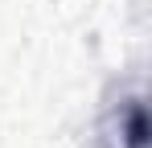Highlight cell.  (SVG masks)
<instances>
[{"mask_svg":"<svg viewBox=\"0 0 152 148\" xmlns=\"http://www.w3.org/2000/svg\"><path fill=\"white\" fill-rule=\"evenodd\" d=\"M119 132H124L127 148H148V111H144V103L127 107V115L119 119Z\"/></svg>","mask_w":152,"mask_h":148,"instance_id":"1","label":"cell"}]
</instances>
